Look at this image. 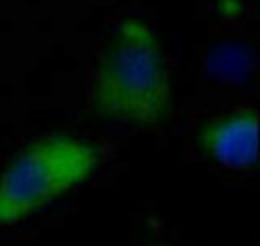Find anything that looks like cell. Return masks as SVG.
I'll list each match as a JSON object with an SVG mask.
<instances>
[{
    "label": "cell",
    "mask_w": 260,
    "mask_h": 246,
    "mask_svg": "<svg viewBox=\"0 0 260 246\" xmlns=\"http://www.w3.org/2000/svg\"><path fill=\"white\" fill-rule=\"evenodd\" d=\"M202 144L220 166L244 170L258 162V112L254 106H236L204 126Z\"/></svg>",
    "instance_id": "3"
},
{
    "label": "cell",
    "mask_w": 260,
    "mask_h": 246,
    "mask_svg": "<svg viewBox=\"0 0 260 246\" xmlns=\"http://www.w3.org/2000/svg\"><path fill=\"white\" fill-rule=\"evenodd\" d=\"M100 164L94 144L52 134L32 142L0 174V226L14 224L82 184Z\"/></svg>",
    "instance_id": "2"
},
{
    "label": "cell",
    "mask_w": 260,
    "mask_h": 246,
    "mask_svg": "<svg viewBox=\"0 0 260 246\" xmlns=\"http://www.w3.org/2000/svg\"><path fill=\"white\" fill-rule=\"evenodd\" d=\"M150 246H172V244H168V242H154V244H150Z\"/></svg>",
    "instance_id": "4"
},
{
    "label": "cell",
    "mask_w": 260,
    "mask_h": 246,
    "mask_svg": "<svg viewBox=\"0 0 260 246\" xmlns=\"http://www.w3.org/2000/svg\"><path fill=\"white\" fill-rule=\"evenodd\" d=\"M98 116L134 124L158 122L170 102V72L162 48L142 20L126 18L98 50L88 82Z\"/></svg>",
    "instance_id": "1"
}]
</instances>
